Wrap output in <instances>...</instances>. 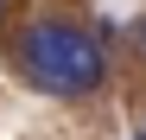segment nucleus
Returning <instances> with one entry per match:
<instances>
[{
    "label": "nucleus",
    "mask_w": 146,
    "mask_h": 140,
    "mask_svg": "<svg viewBox=\"0 0 146 140\" xmlns=\"http://www.w3.org/2000/svg\"><path fill=\"white\" fill-rule=\"evenodd\" d=\"M13 57H19V70H26V83L44 89V96H95V89L108 83V51H102V38L64 26V19L26 26L19 45H13Z\"/></svg>",
    "instance_id": "1"
},
{
    "label": "nucleus",
    "mask_w": 146,
    "mask_h": 140,
    "mask_svg": "<svg viewBox=\"0 0 146 140\" xmlns=\"http://www.w3.org/2000/svg\"><path fill=\"white\" fill-rule=\"evenodd\" d=\"M140 51H146V26H140Z\"/></svg>",
    "instance_id": "2"
}]
</instances>
